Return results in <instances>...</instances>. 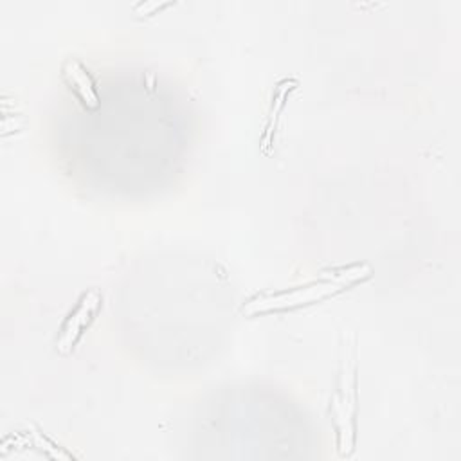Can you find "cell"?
<instances>
[{
	"label": "cell",
	"mask_w": 461,
	"mask_h": 461,
	"mask_svg": "<svg viewBox=\"0 0 461 461\" xmlns=\"http://www.w3.org/2000/svg\"><path fill=\"white\" fill-rule=\"evenodd\" d=\"M362 268H349L346 272H342L340 276H337L333 281H326V283H317L312 286H304V288H297L290 294H279V295H272V297H258L254 301H250L247 304V308H243V312L247 313H256V312H265V310H277V308H286V306H295L301 303H312L319 297H324L328 294L339 292L342 286H346L348 283H353L357 279H360L362 276Z\"/></svg>",
	"instance_id": "cell-1"
},
{
	"label": "cell",
	"mask_w": 461,
	"mask_h": 461,
	"mask_svg": "<svg viewBox=\"0 0 461 461\" xmlns=\"http://www.w3.org/2000/svg\"><path fill=\"white\" fill-rule=\"evenodd\" d=\"M99 301H101V297L95 290L83 295L77 308L70 313V317L67 319V322L61 330V335L58 339V351L67 353L74 346V342L81 335L83 328L92 321V317L99 306Z\"/></svg>",
	"instance_id": "cell-2"
},
{
	"label": "cell",
	"mask_w": 461,
	"mask_h": 461,
	"mask_svg": "<svg viewBox=\"0 0 461 461\" xmlns=\"http://www.w3.org/2000/svg\"><path fill=\"white\" fill-rule=\"evenodd\" d=\"M67 74L70 77V81L77 86V90L81 92L83 99L88 101L90 106H97V97L94 94V88H92V83L86 76V72L83 70V67L77 63V61H67Z\"/></svg>",
	"instance_id": "cell-3"
}]
</instances>
